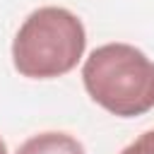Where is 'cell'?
Returning <instances> with one entry per match:
<instances>
[{
	"label": "cell",
	"instance_id": "1",
	"mask_svg": "<svg viewBox=\"0 0 154 154\" xmlns=\"http://www.w3.org/2000/svg\"><path fill=\"white\" fill-rule=\"evenodd\" d=\"M87 48L82 19L55 5L34 10L14 34L12 63L22 77L53 79L72 72Z\"/></svg>",
	"mask_w": 154,
	"mask_h": 154
},
{
	"label": "cell",
	"instance_id": "2",
	"mask_svg": "<svg viewBox=\"0 0 154 154\" xmlns=\"http://www.w3.org/2000/svg\"><path fill=\"white\" fill-rule=\"evenodd\" d=\"M82 82L94 103L118 118L154 108V63L130 43H103L82 65Z\"/></svg>",
	"mask_w": 154,
	"mask_h": 154
},
{
	"label": "cell",
	"instance_id": "3",
	"mask_svg": "<svg viewBox=\"0 0 154 154\" xmlns=\"http://www.w3.org/2000/svg\"><path fill=\"white\" fill-rule=\"evenodd\" d=\"M17 154H84V147L77 137L67 135V132H38L31 135L19 149Z\"/></svg>",
	"mask_w": 154,
	"mask_h": 154
},
{
	"label": "cell",
	"instance_id": "4",
	"mask_svg": "<svg viewBox=\"0 0 154 154\" xmlns=\"http://www.w3.org/2000/svg\"><path fill=\"white\" fill-rule=\"evenodd\" d=\"M120 154H154V130L142 132L135 142H130Z\"/></svg>",
	"mask_w": 154,
	"mask_h": 154
},
{
	"label": "cell",
	"instance_id": "5",
	"mask_svg": "<svg viewBox=\"0 0 154 154\" xmlns=\"http://www.w3.org/2000/svg\"><path fill=\"white\" fill-rule=\"evenodd\" d=\"M0 154H7V144H5L2 137H0Z\"/></svg>",
	"mask_w": 154,
	"mask_h": 154
}]
</instances>
